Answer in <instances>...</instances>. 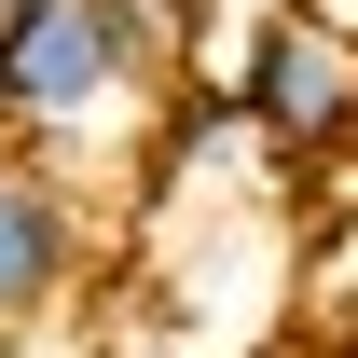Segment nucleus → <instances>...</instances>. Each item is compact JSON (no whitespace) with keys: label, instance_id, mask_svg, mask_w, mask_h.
I'll list each match as a JSON object with an SVG mask.
<instances>
[{"label":"nucleus","instance_id":"nucleus-7","mask_svg":"<svg viewBox=\"0 0 358 358\" xmlns=\"http://www.w3.org/2000/svg\"><path fill=\"white\" fill-rule=\"evenodd\" d=\"M138 358H152V345H138Z\"/></svg>","mask_w":358,"mask_h":358},{"label":"nucleus","instance_id":"nucleus-2","mask_svg":"<svg viewBox=\"0 0 358 358\" xmlns=\"http://www.w3.org/2000/svg\"><path fill=\"white\" fill-rule=\"evenodd\" d=\"M234 124L262 138L275 166L345 152V138H358V28L303 14V0L248 14V42H234Z\"/></svg>","mask_w":358,"mask_h":358},{"label":"nucleus","instance_id":"nucleus-6","mask_svg":"<svg viewBox=\"0 0 358 358\" xmlns=\"http://www.w3.org/2000/svg\"><path fill=\"white\" fill-rule=\"evenodd\" d=\"M0 358H14V345H0Z\"/></svg>","mask_w":358,"mask_h":358},{"label":"nucleus","instance_id":"nucleus-3","mask_svg":"<svg viewBox=\"0 0 358 358\" xmlns=\"http://www.w3.org/2000/svg\"><path fill=\"white\" fill-rule=\"evenodd\" d=\"M96 262H110V207L69 193L55 166H28V152H0V345L69 317L96 289Z\"/></svg>","mask_w":358,"mask_h":358},{"label":"nucleus","instance_id":"nucleus-5","mask_svg":"<svg viewBox=\"0 0 358 358\" xmlns=\"http://www.w3.org/2000/svg\"><path fill=\"white\" fill-rule=\"evenodd\" d=\"M0 152H14V110H0Z\"/></svg>","mask_w":358,"mask_h":358},{"label":"nucleus","instance_id":"nucleus-1","mask_svg":"<svg viewBox=\"0 0 358 358\" xmlns=\"http://www.w3.org/2000/svg\"><path fill=\"white\" fill-rule=\"evenodd\" d=\"M193 14L179 0H0V110L14 152L55 166L69 193H138L179 124Z\"/></svg>","mask_w":358,"mask_h":358},{"label":"nucleus","instance_id":"nucleus-4","mask_svg":"<svg viewBox=\"0 0 358 358\" xmlns=\"http://www.w3.org/2000/svg\"><path fill=\"white\" fill-rule=\"evenodd\" d=\"M179 14H193V28H207V0H179Z\"/></svg>","mask_w":358,"mask_h":358}]
</instances>
